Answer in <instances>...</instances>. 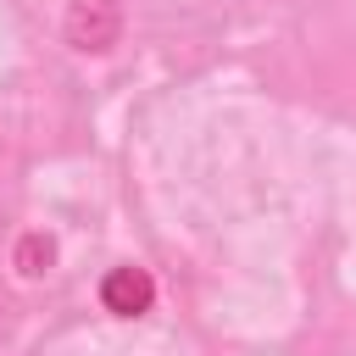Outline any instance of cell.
<instances>
[{
	"label": "cell",
	"instance_id": "1",
	"mask_svg": "<svg viewBox=\"0 0 356 356\" xmlns=\"http://www.w3.org/2000/svg\"><path fill=\"white\" fill-rule=\"evenodd\" d=\"M61 33L72 50L83 56H106L122 33V0H67V17H61Z\"/></svg>",
	"mask_w": 356,
	"mask_h": 356
},
{
	"label": "cell",
	"instance_id": "2",
	"mask_svg": "<svg viewBox=\"0 0 356 356\" xmlns=\"http://www.w3.org/2000/svg\"><path fill=\"white\" fill-rule=\"evenodd\" d=\"M100 300H106V312H117V317H145L150 312V300H156V278L145 273V267H111L106 278H100Z\"/></svg>",
	"mask_w": 356,
	"mask_h": 356
},
{
	"label": "cell",
	"instance_id": "3",
	"mask_svg": "<svg viewBox=\"0 0 356 356\" xmlns=\"http://www.w3.org/2000/svg\"><path fill=\"white\" fill-rule=\"evenodd\" d=\"M50 256H56V245H50L44 234H28V239H22V250H17V267H22L28 278H39V273L50 267Z\"/></svg>",
	"mask_w": 356,
	"mask_h": 356
}]
</instances>
